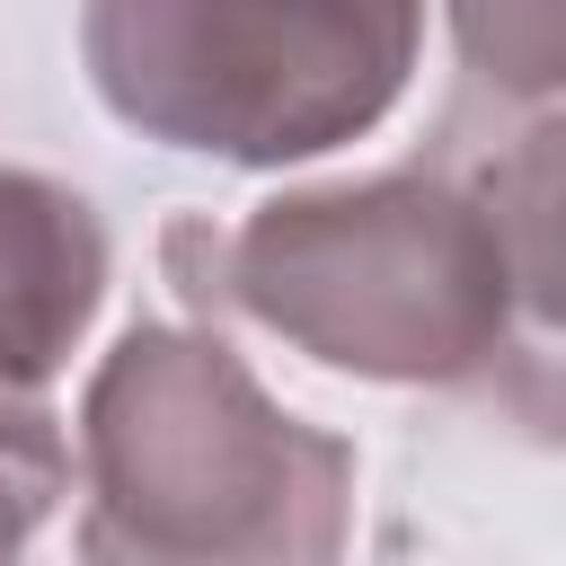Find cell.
I'll return each instance as SVG.
<instances>
[{
	"label": "cell",
	"instance_id": "6da1fadb",
	"mask_svg": "<svg viewBox=\"0 0 566 566\" xmlns=\"http://www.w3.org/2000/svg\"><path fill=\"white\" fill-rule=\"evenodd\" d=\"M354 442L301 424L212 336L133 318L80 398L88 566H345Z\"/></svg>",
	"mask_w": 566,
	"mask_h": 566
},
{
	"label": "cell",
	"instance_id": "7a4b0ae2",
	"mask_svg": "<svg viewBox=\"0 0 566 566\" xmlns=\"http://www.w3.org/2000/svg\"><path fill=\"white\" fill-rule=\"evenodd\" d=\"M177 230L203 248V283L186 292H221L230 310L354 380L451 389L478 380L504 336L495 221L478 186L424 168L274 195L221 239H203V221Z\"/></svg>",
	"mask_w": 566,
	"mask_h": 566
},
{
	"label": "cell",
	"instance_id": "3957f363",
	"mask_svg": "<svg viewBox=\"0 0 566 566\" xmlns=\"http://www.w3.org/2000/svg\"><path fill=\"white\" fill-rule=\"evenodd\" d=\"M424 44V0H88L80 62L142 142L292 168L363 142Z\"/></svg>",
	"mask_w": 566,
	"mask_h": 566
},
{
	"label": "cell",
	"instance_id": "277c9868",
	"mask_svg": "<svg viewBox=\"0 0 566 566\" xmlns=\"http://www.w3.org/2000/svg\"><path fill=\"white\" fill-rule=\"evenodd\" d=\"M478 203L504 256V336L478 363V389L531 442H566V106L486 159Z\"/></svg>",
	"mask_w": 566,
	"mask_h": 566
},
{
	"label": "cell",
	"instance_id": "5b68a950",
	"mask_svg": "<svg viewBox=\"0 0 566 566\" xmlns=\"http://www.w3.org/2000/svg\"><path fill=\"white\" fill-rule=\"evenodd\" d=\"M97 301H106L97 212L35 168H0V380L44 389L88 336Z\"/></svg>",
	"mask_w": 566,
	"mask_h": 566
},
{
	"label": "cell",
	"instance_id": "8992f818",
	"mask_svg": "<svg viewBox=\"0 0 566 566\" xmlns=\"http://www.w3.org/2000/svg\"><path fill=\"white\" fill-rule=\"evenodd\" d=\"M451 35L478 88L513 106L566 97V0H451Z\"/></svg>",
	"mask_w": 566,
	"mask_h": 566
},
{
	"label": "cell",
	"instance_id": "52a82bcc",
	"mask_svg": "<svg viewBox=\"0 0 566 566\" xmlns=\"http://www.w3.org/2000/svg\"><path fill=\"white\" fill-rule=\"evenodd\" d=\"M71 486V442L53 424V407L18 380H0V566L27 557V539L53 522Z\"/></svg>",
	"mask_w": 566,
	"mask_h": 566
}]
</instances>
